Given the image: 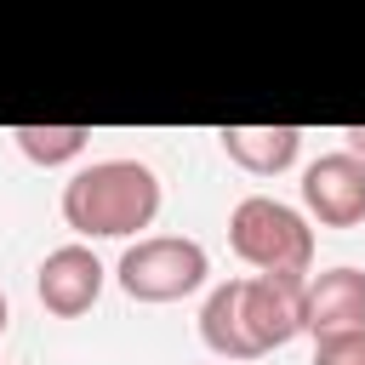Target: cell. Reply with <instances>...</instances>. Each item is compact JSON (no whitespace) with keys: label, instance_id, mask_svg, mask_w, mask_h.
Masks as SVG:
<instances>
[{"label":"cell","instance_id":"obj_1","mask_svg":"<svg viewBox=\"0 0 365 365\" xmlns=\"http://www.w3.org/2000/svg\"><path fill=\"white\" fill-rule=\"evenodd\" d=\"M160 217V177L143 160H91L63 182V222L80 240H131Z\"/></svg>","mask_w":365,"mask_h":365},{"label":"cell","instance_id":"obj_2","mask_svg":"<svg viewBox=\"0 0 365 365\" xmlns=\"http://www.w3.org/2000/svg\"><path fill=\"white\" fill-rule=\"evenodd\" d=\"M228 245L245 268L257 274H302L314 262V228L297 205L274 200V194H245L228 217Z\"/></svg>","mask_w":365,"mask_h":365},{"label":"cell","instance_id":"obj_3","mask_svg":"<svg viewBox=\"0 0 365 365\" xmlns=\"http://www.w3.org/2000/svg\"><path fill=\"white\" fill-rule=\"evenodd\" d=\"M205 274H211V257L188 234H143L114 262V279L131 302H182L205 285Z\"/></svg>","mask_w":365,"mask_h":365},{"label":"cell","instance_id":"obj_4","mask_svg":"<svg viewBox=\"0 0 365 365\" xmlns=\"http://www.w3.org/2000/svg\"><path fill=\"white\" fill-rule=\"evenodd\" d=\"M240 319H245V336L262 354L285 348L291 336L308 331V279L302 274H251L240 279Z\"/></svg>","mask_w":365,"mask_h":365},{"label":"cell","instance_id":"obj_5","mask_svg":"<svg viewBox=\"0 0 365 365\" xmlns=\"http://www.w3.org/2000/svg\"><path fill=\"white\" fill-rule=\"evenodd\" d=\"M103 285H108V268H103L97 251L80 245V240L46 251V262H40V274H34V297H40V308L57 314V319L91 314L97 297H103Z\"/></svg>","mask_w":365,"mask_h":365},{"label":"cell","instance_id":"obj_6","mask_svg":"<svg viewBox=\"0 0 365 365\" xmlns=\"http://www.w3.org/2000/svg\"><path fill=\"white\" fill-rule=\"evenodd\" d=\"M302 211L325 228H359L365 222V165L348 148H331L302 165Z\"/></svg>","mask_w":365,"mask_h":365},{"label":"cell","instance_id":"obj_7","mask_svg":"<svg viewBox=\"0 0 365 365\" xmlns=\"http://www.w3.org/2000/svg\"><path fill=\"white\" fill-rule=\"evenodd\" d=\"M308 331H365V268H325L308 279Z\"/></svg>","mask_w":365,"mask_h":365},{"label":"cell","instance_id":"obj_8","mask_svg":"<svg viewBox=\"0 0 365 365\" xmlns=\"http://www.w3.org/2000/svg\"><path fill=\"white\" fill-rule=\"evenodd\" d=\"M217 143H222V154H228L240 171H251V177H279V171H291L297 154H302V131H297V125H222Z\"/></svg>","mask_w":365,"mask_h":365},{"label":"cell","instance_id":"obj_9","mask_svg":"<svg viewBox=\"0 0 365 365\" xmlns=\"http://www.w3.org/2000/svg\"><path fill=\"white\" fill-rule=\"evenodd\" d=\"M200 342H205L217 359H228V365L257 359V348H251V336H245V319H240V279L211 285V297L200 302Z\"/></svg>","mask_w":365,"mask_h":365},{"label":"cell","instance_id":"obj_10","mask_svg":"<svg viewBox=\"0 0 365 365\" xmlns=\"http://www.w3.org/2000/svg\"><path fill=\"white\" fill-rule=\"evenodd\" d=\"M11 143H17V154H23L29 165L57 171V165H68V160L86 154L91 125H11Z\"/></svg>","mask_w":365,"mask_h":365},{"label":"cell","instance_id":"obj_11","mask_svg":"<svg viewBox=\"0 0 365 365\" xmlns=\"http://www.w3.org/2000/svg\"><path fill=\"white\" fill-rule=\"evenodd\" d=\"M308 365H365V331L314 336V359H308Z\"/></svg>","mask_w":365,"mask_h":365},{"label":"cell","instance_id":"obj_12","mask_svg":"<svg viewBox=\"0 0 365 365\" xmlns=\"http://www.w3.org/2000/svg\"><path fill=\"white\" fill-rule=\"evenodd\" d=\"M342 137H348V143H342V148H348V154H354V160H359V165H365V125H348V131H342Z\"/></svg>","mask_w":365,"mask_h":365},{"label":"cell","instance_id":"obj_13","mask_svg":"<svg viewBox=\"0 0 365 365\" xmlns=\"http://www.w3.org/2000/svg\"><path fill=\"white\" fill-rule=\"evenodd\" d=\"M6 319H11V308H6V291H0V336H6Z\"/></svg>","mask_w":365,"mask_h":365}]
</instances>
